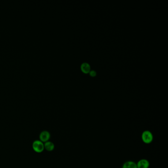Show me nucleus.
Segmentation results:
<instances>
[{
	"instance_id": "f03ea898",
	"label": "nucleus",
	"mask_w": 168,
	"mask_h": 168,
	"mask_svg": "<svg viewBox=\"0 0 168 168\" xmlns=\"http://www.w3.org/2000/svg\"><path fill=\"white\" fill-rule=\"evenodd\" d=\"M32 148L37 153H42L45 150L44 144L40 140H35L33 142Z\"/></svg>"
},
{
	"instance_id": "39448f33",
	"label": "nucleus",
	"mask_w": 168,
	"mask_h": 168,
	"mask_svg": "<svg viewBox=\"0 0 168 168\" xmlns=\"http://www.w3.org/2000/svg\"><path fill=\"white\" fill-rule=\"evenodd\" d=\"M122 168H137V163L133 161H127L123 164Z\"/></svg>"
},
{
	"instance_id": "423d86ee",
	"label": "nucleus",
	"mask_w": 168,
	"mask_h": 168,
	"mask_svg": "<svg viewBox=\"0 0 168 168\" xmlns=\"http://www.w3.org/2000/svg\"><path fill=\"white\" fill-rule=\"evenodd\" d=\"M44 147H45V150H46L47 151H52L54 150L55 145L52 142L48 141V142H45Z\"/></svg>"
},
{
	"instance_id": "f257e3e1",
	"label": "nucleus",
	"mask_w": 168,
	"mask_h": 168,
	"mask_svg": "<svg viewBox=\"0 0 168 168\" xmlns=\"http://www.w3.org/2000/svg\"><path fill=\"white\" fill-rule=\"evenodd\" d=\"M142 140L145 144H150L153 140V135L152 133L149 130H145L142 133L141 136Z\"/></svg>"
},
{
	"instance_id": "6e6552de",
	"label": "nucleus",
	"mask_w": 168,
	"mask_h": 168,
	"mask_svg": "<svg viewBox=\"0 0 168 168\" xmlns=\"http://www.w3.org/2000/svg\"><path fill=\"white\" fill-rule=\"evenodd\" d=\"M90 75L92 76V77H95L96 75V72L94 70L92 71H90L89 72Z\"/></svg>"
},
{
	"instance_id": "20e7f679",
	"label": "nucleus",
	"mask_w": 168,
	"mask_h": 168,
	"mask_svg": "<svg viewBox=\"0 0 168 168\" xmlns=\"http://www.w3.org/2000/svg\"><path fill=\"white\" fill-rule=\"evenodd\" d=\"M150 162L146 159H142L137 163V168H149Z\"/></svg>"
},
{
	"instance_id": "0eeeda50",
	"label": "nucleus",
	"mask_w": 168,
	"mask_h": 168,
	"mask_svg": "<svg viewBox=\"0 0 168 168\" xmlns=\"http://www.w3.org/2000/svg\"><path fill=\"white\" fill-rule=\"evenodd\" d=\"M81 69L83 73L87 74L90 71V66L87 63H83L81 65Z\"/></svg>"
},
{
	"instance_id": "7ed1b4c3",
	"label": "nucleus",
	"mask_w": 168,
	"mask_h": 168,
	"mask_svg": "<svg viewBox=\"0 0 168 168\" xmlns=\"http://www.w3.org/2000/svg\"><path fill=\"white\" fill-rule=\"evenodd\" d=\"M50 138V134L48 131H42L39 136L40 140L43 143L49 141Z\"/></svg>"
}]
</instances>
